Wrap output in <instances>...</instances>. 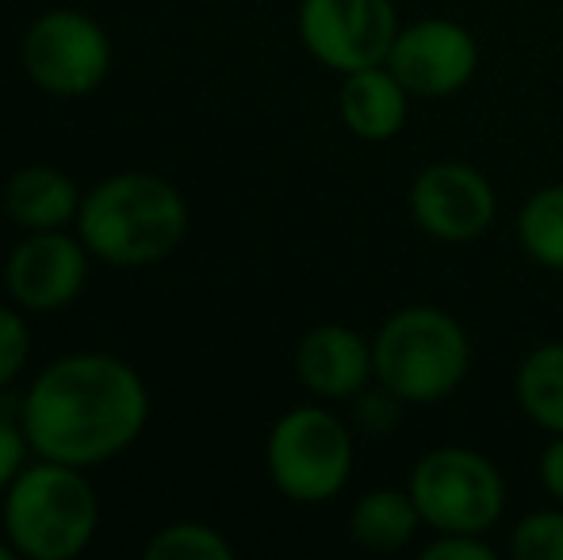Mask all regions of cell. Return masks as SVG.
I'll return each instance as SVG.
<instances>
[{
  "label": "cell",
  "instance_id": "1",
  "mask_svg": "<svg viewBox=\"0 0 563 560\" xmlns=\"http://www.w3.org/2000/svg\"><path fill=\"white\" fill-rule=\"evenodd\" d=\"M150 422V392L139 369L115 353L85 350L51 361L23 392L20 426L31 453L92 469L139 441Z\"/></svg>",
  "mask_w": 563,
  "mask_h": 560
},
{
  "label": "cell",
  "instance_id": "2",
  "mask_svg": "<svg viewBox=\"0 0 563 560\" xmlns=\"http://www.w3.org/2000/svg\"><path fill=\"white\" fill-rule=\"evenodd\" d=\"M74 227L97 262L142 270L177 254L188 234V204L157 173H115L85 193Z\"/></svg>",
  "mask_w": 563,
  "mask_h": 560
},
{
  "label": "cell",
  "instance_id": "3",
  "mask_svg": "<svg viewBox=\"0 0 563 560\" xmlns=\"http://www.w3.org/2000/svg\"><path fill=\"white\" fill-rule=\"evenodd\" d=\"M100 526L97 487L85 469L38 457L4 492V538L27 560H74Z\"/></svg>",
  "mask_w": 563,
  "mask_h": 560
},
{
  "label": "cell",
  "instance_id": "4",
  "mask_svg": "<svg viewBox=\"0 0 563 560\" xmlns=\"http://www.w3.org/2000/svg\"><path fill=\"white\" fill-rule=\"evenodd\" d=\"M376 381L402 404H438L464 384L472 342L456 315L430 304H410L387 315L372 338Z\"/></svg>",
  "mask_w": 563,
  "mask_h": 560
},
{
  "label": "cell",
  "instance_id": "5",
  "mask_svg": "<svg viewBox=\"0 0 563 560\" xmlns=\"http://www.w3.org/2000/svg\"><path fill=\"white\" fill-rule=\"evenodd\" d=\"M268 480L291 503H327L349 484L353 433L327 407H291L265 441Z\"/></svg>",
  "mask_w": 563,
  "mask_h": 560
},
{
  "label": "cell",
  "instance_id": "6",
  "mask_svg": "<svg viewBox=\"0 0 563 560\" xmlns=\"http://www.w3.org/2000/svg\"><path fill=\"white\" fill-rule=\"evenodd\" d=\"M407 492L438 534H487L506 510L503 472L467 446L430 449L410 472Z\"/></svg>",
  "mask_w": 563,
  "mask_h": 560
},
{
  "label": "cell",
  "instance_id": "7",
  "mask_svg": "<svg viewBox=\"0 0 563 560\" xmlns=\"http://www.w3.org/2000/svg\"><path fill=\"white\" fill-rule=\"evenodd\" d=\"M23 69L51 97H89L112 74V39L77 8H51L23 35Z\"/></svg>",
  "mask_w": 563,
  "mask_h": 560
},
{
  "label": "cell",
  "instance_id": "8",
  "mask_svg": "<svg viewBox=\"0 0 563 560\" xmlns=\"http://www.w3.org/2000/svg\"><path fill=\"white\" fill-rule=\"evenodd\" d=\"M296 28L307 54L345 77L384 66L399 35V15L391 0H303Z\"/></svg>",
  "mask_w": 563,
  "mask_h": 560
},
{
  "label": "cell",
  "instance_id": "9",
  "mask_svg": "<svg viewBox=\"0 0 563 560\" xmlns=\"http://www.w3.org/2000/svg\"><path fill=\"white\" fill-rule=\"evenodd\" d=\"M384 66L399 77L410 97L445 100L475 77L479 46H475V35L464 23L430 15V20L399 28Z\"/></svg>",
  "mask_w": 563,
  "mask_h": 560
},
{
  "label": "cell",
  "instance_id": "10",
  "mask_svg": "<svg viewBox=\"0 0 563 560\" xmlns=\"http://www.w3.org/2000/svg\"><path fill=\"white\" fill-rule=\"evenodd\" d=\"M89 250L66 231H23L4 262V288L20 311L51 315L69 307L89 281Z\"/></svg>",
  "mask_w": 563,
  "mask_h": 560
},
{
  "label": "cell",
  "instance_id": "11",
  "mask_svg": "<svg viewBox=\"0 0 563 560\" xmlns=\"http://www.w3.org/2000/svg\"><path fill=\"white\" fill-rule=\"evenodd\" d=\"M495 188L475 165L445 157L426 165L410 185V216L438 242H472L495 223Z\"/></svg>",
  "mask_w": 563,
  "mask_h": 560
},
{
  "label": "cell",
  "instance_id": "12",
  "mask_svg": "<svg viewBox=\"0 0 563 560\" xmlns=\"http://www.w3.org/2000/svg\"><path fill=\"white\" fill-rule=\"evenodd\" d=\"M296 376L319 399H353L376 376L372 342H364L353 327L322 322L307 330L296 345Z\"/></svg>",
  "mask_w": 563,
  "mask_h": 560
},
{
  "label": "cell",
  "instance_id": "13",
  "mask_svg": "<svg viewBox=\"0 0 563 560\" xmlns=\"http://www.w3.org/2000/svg\"><path fill=\"white\" fill-rule=\"evenodd\" d=\"M338 112L349 135L364 142H391L410 116V92L387 66L345 74L338 92Z\"/></svg>",
  "mask_w": 563,
  "mask_h": 560
},
{
  "label": "cell",
  "instance_id": "14",
  "mask_svg": "<svg viewBox=\"0 0 563 560\" xmlns=\"http://www.w3.org/2000/svg\"><path fill=\"white\" fill-rule=\"evenodd\" d=\"M85 193L54 165H23L4 185V211L20 231H66L77 223Z\"/></svg>",
  "mask_w": 563,
  "mask_h": 560
},
{
  "label": "cell",
  "instance_id": "15",
  "mask_svg": "<svg viewBox=\"0 0 563 560\" xmlns=\"http://www.w3.org/2000/svg\"><path fill=\"white\" fill-rule=\"evenodd\" d=\"M422 523L410 492L399 487H376L364 492L349 510V541L368 553H395V549L410 546Z\"/></svg>",
  "mask_w": 563,
  "mask_h": 560
},
{
  "label": "cell",
  "instance_id": "16",
  "mask_svg": "<svg viewBox=\"0 0 563 560\" xmlns=\"http://www.w3.org/2000/svg\"><path fill=\"white\" fill-rule=\"evenodd\" d=\"M514 396L529 422L563 433V342H544L518 365Z\"/></svg>",
  "mask_w": 563,
  "mask_h": 560
},
{
  "label": "cell",
  "instance_id": "17",
  "mask_svg": "<svg viewBox=\"0 0 563 560\" xmlns=\"http://www.w3.org/2000/svg\"><path fill=\"white\" fill-rule=\"evenodd\" d=\"M518 246L529 262L563 273V185H544L518 211Z\"/></svg>",
  "mask_w": 563,
  "mask_h": 560
},
{
  "label": "cell",
  "instance_id": "18",
  "mask_svg": "<svg viewBox=\"0 0 563 560\" xmlns=\"http://www.w3.org/2000/svg\"><path fill=\"white\" fill-rule=\"evenodd\" d=\"M150 560H230L234 546L208 523H173L162 526L146 541Z\"/></svg>",
  "mask_w": 563,
  "mask_h": 560
},
{
  "label": "cell",
  "instance_id": "19",
  "mask_svg": "<svg viewBox=\"0 0 563 560\" xmlns=\"http://www.w3.org/2000/svg\"><path fill=\"white\" fill-rule=\"evenodd\" d=\"M514 560H563V510H533L510 534Z\"/></svg>",
  "mask_w": 563,
  "mask_h": 560
},
{
  "label": "cell",
  "instance_id": "20",
  "mask_svg": "<svg viewBox=\"0 0 563 560\" xmlns=\"http://www.w3.org/2000/svg\"><path fill=\"white\" fill-rule=\"evenodd\" d=\"M31 353V330L15 307L0 304V392L23 373Z\"/></svg>",
  "mask_w": 563,
  "mask_h": 560
},
{
  "label": "cell",
  "instance_id": "21",
  "mask_svg": "<svg viewBox=\"0 0 563 560\" xmlns=\"http://www.w3.org/2000/svg\"><path fill=\"white\" fill-rule=\"evenodd\" d=\"M27 453H31V441L23 433L20 419H4L0 415V492L12 487V480L27 469Z\"/></svg>",
  "mask_w": 563,
  "mask_h": 560
},
{
  "label": "cell",
  "instance_id": "22",
  "mask_svg": "<svg viewBox=\"0 0 563 560\" xmlns=\"http://www.w3.org/2000/svg\"><path fill=\"white\" fill-rule=\"evenodd\" d=\"M495 549L483 541V534H438L422 549V560H490Z\"/></svg>",
  "mask_w": 563,
  "mask_h": 560
},
{
  "label": "cell",
  "instance_id": "23",
  "mask_svg": "<svg viewBox=\"0 0 563 560\" xmlns=\"http://www.w3.org/2000/svg\"><path fill=\"white\" fill-rule=\"evenodd\" d=\"M399 407H402V399L391 396V392L379 384V396H361V407H356V415H361L364 426L387 430V426H395V419H399Z\"/></svg>",
  "mask_w": 563,
  "mask_h": 560
},
{
  "label": "cell",
  "instance_id": "24",
  "mask_svg": "<svg viewBox=\"0 0 563 560\" xmlns=\"http://www.w3.org/2000/svg\"><path fill=\"white\" fill-rule=\"evenodd\" d=\"M541 484L556 503H563V433H552V441L541 453Z\"/></svg>",
  "mask_w": 563,
  "mask_h": 560
},
{
  "label": "cell",
  "instance_id": "25",
  "mask_svg": "<svg viewBox=\"0 0 563 560\" xmlns=\"http://www.w3.org/2000/svg\"><path fill=\"white\" fill-rule=\"evenodd\" d=\"M12 557H20V553H15V546H12V541H0V560H12Z\"/></svg>",
  "mask_w": 563,
  "mask_h": 560
}]
</instances>
